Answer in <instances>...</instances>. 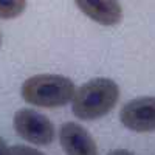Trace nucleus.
<instances>
[{"label":"nucleus","instance_id":"obj_8","mask_svg":"<svg viewBox=\"0 0 155 155\" xmlns=\"http://www.w3.org/2000/svg\"><path fill=\"white\" fill-rule=\"evenodd\" d=\"M9 153L11 155H45L41 150H37L34 147H28V146H23V144H17V146H12L9 147Z\"/></svg>","mask_w":155,"mask_h":155},{"label":"nucleus","instance_id":"obj_10","mask_svg":"<svg viewBox=\"0 0 155 155\" xmlns=\"http://www.w3.org/2000/svg\"><path fill=\"white\" fill-rule=\"evenodd\" d=\"M107 155H134V153H132V152H129V150H126V149H116V150L109 152Z\"/></svg>","mask_w":155,"mask_h":155},{"label":"nucleus","instance_id":"obj_1","mask_svg":"<svg viewBox=\"0 0 155 155\" xmlns=\"http://www.w3.org/2000/svg\"><path fill=\"white\" fill-rule=\"evenodd\" d=\"M120 87L109 78H95L82 84L71 99L73 113L79 120L92 121L107 115L118 102Z\"/></svg>","mask_w":155,"mask_h":155},{"label":"nucleus","instance_id":"obj_7","mask_svg":"<svg viewBox=\"0 0 155 155\" xmlns=\"http://www.w3.org/2000/svg\"><path fill=\"white\" fill-rule=\"evenodd\" d=\"M27 9V0H0V20L16 19Z\"/></svg>","mask_w":155,"mask_h":155},{"label":"nucleus","instance_id":"obj_3","mask_svg":"<svg viewBox=\"0 0 155 155\" xmlns=\"http://www.w3.org/2000/svg\"><path fill=\"white\" fill-rule=\"evenodd\" d=\"M16 134L33 144L47 146L54 140V127L45 115L33 109H20L12 118Z\"/></svg>","mask_w":155,"mask_h":155},{"label":"nucleus","instance_id":"obj_6","mask_svg":"<svg viewBox=\"0 0 155 155\" xmlns=\"http://www.w3.org/2000/svg\"><path fill=\"white\" fill-rule=\"evenodd\" d=\"M90 20L102 27H115L123 20V8L118 0H73Z\"/></svg>","mask_w":155,"mask_h":155},{"label":"nucleus","instance_id":"obj_5","mask_svg":"<svg viewBox=\"0 0 155 155\" xmlns=\"http://www.w3.org/2000/svg\"><path fill=\"white\" fill-rule=\"evenodd\" d=\"M61 146L67 155H98V147L82 126L78 123H65L59 130Z\"/></svg>","mask_w":155,"mask_h":155},{"label":"nucleus","instance_id":"obj_2","mask_svg":"<svg viewBox=\"0 0 155 155\" xmlns=\"http://www.w3.org/2000/svg\"><path fill=\"white\" fill-rule=\"evenodd\" d=\"M74 84L61 74H36L22 84V98L37 107L54 109L68 104L74 96Z\"/></svg>","mask_w":155,"mask_h":155},{"label":"nucleus","instance_id":"obj_4","mask_svg":"<svg viewBox=\"0 0 155 155\" xmlns=\"http://www.w3.org/2000/svg\"><path fill=\"white\" fill-rule=\"evenodd\" d=\"M121 123L134 132L155 130V96H141L129 101L120 112Z\"/></svg>","mask_w":155,"mask_h":155},{"label":"nucleus","instance_id":"obj_9","mask_svg":"<svg viewBox=\"0 0 155 155\" xmlns=\"http://www.w3.org/2000/svg\"><path fill=\"white\" fill-rule=\"evenodd\" d=\"M0 155H11V153H9V147L6 146V143L3 141V138H0Z\"/></svg>","mask_w":155,"mask_h":155},{"label":"nucleus","instance_id":"obj_11","mask_svg":"<svg viewBox=\"0 0 155 155\" xmlns=\"http://www.w3.org/2000/svg\"><path fill=\"white\" fill-rule=\"evenodd\" d=\"M0 45H2V33H0Z\"/></svg>","mask_w":155,"mask_h":155}]
</instances>
